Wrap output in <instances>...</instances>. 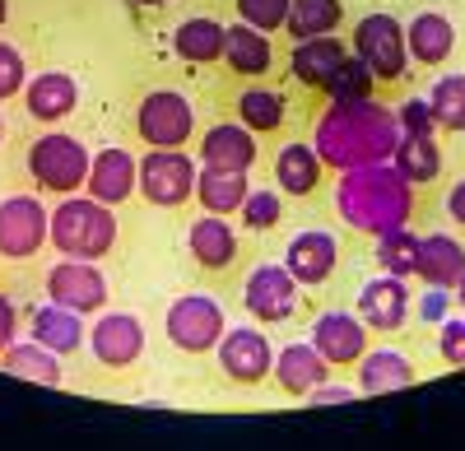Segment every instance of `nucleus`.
Returning a JSON list of instances; mask_svg holds the SVG:
<instances>
[{
    "label": "nucleus",
    "mask_w": 465,
    "mask_h": 451,
    "mask_svg": "<svg viewBox=\"0 0 465 451\" xmlns=\"http://www.w3.org/2000/svg\"><path fill=\"white\" fill-rule=\"evenodd\" d=\"M47 298L80 317H94L107 308V279L98 270V260H74V256H61L56 266L47 270Z\"/></svg>",
    "instance_id": "nucleus-12"
},
{
    "label": "nucleus",
    "mask_w": 465,
    "mask_h": 451,
    "mask_svg": "<svg viewBox=\"0 0 465 451\" xmlns=\"http://www.w3.org/2000/svg\"><path fill=\"white\" fill-rule=\"evenodd\" d=\"M247 191H252L247 172H228V168H201L196 172V201H201L205 214H223V219L238 214Z\"/></svg>",
    "instance_id": "nucleus-30"
},
{
    "label": "nucleus",
    "mask_w": 465,
    "mask_h": 451,
    "mask_svg": "<svg viewBox=\"0 0 465 451\" xmlns=\"http://www.w3.org/2000/svg\"><path fill=\"white\" fill-rule=\"evenodd\" d=\"M419 191L386 163H363V168H344L335 181V205L344 223L363 238H381L391 229H410Z\"/></svg>",
    "instance_id": "nucleus-2"
},
{
    "label": "nucleus",
    "mask_w": 465,
    "mask_h": 451,
    "mask_svg": "<svg viewBox=\"0 0 465 451\" xmlns=\"http://www.w3.org/2000/svg\"><path fill=\"white\" fill-rule=\"evenodd\" d=\"M354 56L372 70L377 84H396L410 65L405 24L396 15H363L354 24Z\"/></svg>",
    "instance_id": "nucleus-6"
},
{
    "label": "nucleus",
    "mask_w": 465,
    "mask_h": 451,
    "mask_svg": "<svg viewBox=\"0 0 465 451\" xmlns=\"http://www.w3.org/2000/svg\"><path fill=\"white\" fill-rule=\"evenodd\" d=\"M15 340H19V308L0 293V354H5Z\"/></svg>",
    "instance_id": "nucleus-43"
},
{
    "label": "nucleus",
    "mask_w": 465,
    "mask_h": 451,
    "mask_svg": "<svg viewBox=\"0 0 465 451\" xmlns=\"http://www.w3.org/2000/svg\"><path fill=\"white\" fill-rule=\"evenodd\" d=\"M410 308H414V298H410V284L401 275H377L359 289V317L368 330L377 335H396L405 321H410Z\"/></svg>",
    "instance_id": "nucleus-16"
},
{
    "label": "nucleus",
    "mask_w": 465,
    "mask_h": 451,
    "mask_svg": "<svg viewBox=\"0 0 465 451\" xmlns=\"http://www.w3.org/2000/svg\"><path fill=\"white\" fill-rule=\"evenodd\" d=\"M135 135L149 149H182L196 135V107L177 89H153L135 107Z\"/></svg>",
    "instance_id": "nucleus-5"
},
{
    "label": "nucleus",
    "mask_w": 465,
    "mask_h": 451,
    "mask_svg": "<svg viewBox=\"0 0 465 451\" xmlns=\"http://www.w3.org/2000/svg\"><path fill=\"white\" fill-rule=\"evenodd\" d=\"M405 47H410V61H419V65H442L456 52V28L447 15L423 10L405 24Z\"/></svg>",
    "instance_id": "nucleus-25"
},
{
    "label": "nucleus",
    "mask_w": 465,
    "mask_h": 451,
    "mask_svg": "<svg viewBox=\"0 0 465 451\" xmlns=\"http://www.w3.org/2000/svg\"><path fill=\"white\" fill-rule=\"evenodd\" d=\"M24 84H28V65H24V56H19L10 43H0V103L19 98Z\"/></svg>",
    "instance_id": "nucleus-40"
},
{
    "label": "nucleus",
    "mask_w": 465,
    "mask_h": 451,
    "mask_svg": "<svg viewBox=\"0 0 465 451\" xmlns=\"http://www.w3.org/2000/svg\"><path fill=\"white\" fill-rule=\"evenodd\" d=\"M223 43H228V28L219 19H210V15L182 19L177 33H173V52L186 65H214V61H223Z\"/></svg>",
    "instance_id": "nucleus-27"
},
{
    "label": "nucleus",
    "mask_w": 465,
    "mask_h": 451,
    "mask_svg": "<svg viewBox=\"0 0 465 451\" xmlns=\"http://www.w3.org/2000/svg\"><path fill=\"white\" fill-rule=\"evenodd\" d=\"M456 303H460V312H465V279L456 284Z\"/></svg>",
    "instance_id": "nucleus-49"
},
{
    "label": "nucleus",
    "mask_w": 465,
    "mask_h": 451,
    "mask_svg": "<svg viewBox=\"0 0 465 451\" xmlns=\"http://www.w3.org/2000/svg\"><path fill=\"white\" fill-rule=\"evenodd\" d=\"M368 326L359 312H344V308H331L312 321V345L322 349V358L331 368H354L363 354H368Z\"/></svg>",
    "instance_id": "nucleus-14"
},
{
    "label": "nucleus",
    "mask_w": 465,
    "mask_h": 451,
    "mask_svg": "<svg viewBox=\"0 0 465 451\" xmlns=\"http://www.w3.org/2000/svg\"><path fill=\"white\" fill-rule=\"evenodd\" d=\"M447 214L456 219V229H465V177L451 186V191H447Z\"/></svg>",
    "instance_id": "nucleus-45"
},
{
    "label": "nucleus",
    "mask_w": 465,
    "mask_h": 451,
    "mask_svg": "<svg viewBox=\"0 0 465 451\" xmlns=\"http://www.w3.org/2000/svg\"><path fill=\"white\" fill-rule=\"evenodd\" d=\"M5 19H10V0H0V28H5Z\"/></svg>",
    "instance_id": "nucleus-48"
},
{
    "label": "nucleus",
    "mask_w": 465,
    "mask_h": 451,
    "mask_svg": "<svg viewBox=\"0 0 465 451\" xmlns=\"http://www.w3.org/2000/svg\"><path fill=\"white\" fill-rule=\"evenodd\" d=\"M322 181H326V159L317 154V144H307V140L280 144V154H275V186L284 196L307 201V196L322 191Z\"/></svg>",
    "instance_id": "nucleus-21"
},
{
    "label": "nucleus",
    "mask_w": 465,
    "mask_h": 451,
    "mask_svg": "<svg viewBox=\"0 0 465 451\" xmlns=\"http://www.w3.org/2000/svg\"><path fill=\"white\" fill-rule=\"evenodd\" d=\"M52 242V214L37 196L0 201V260H33Z\"/></svg>",
    "instance_id": "nucleus-11"
},
{
    "label": "nucleus",
    "mask_w": 465,
    "mask_h": 451,
    "mask_svg": "<svg viewBox=\"0 0 465 451\" xmlns=\"http://www.w3.org/2000/svg\"><path fill=\"white\" fill-rule=\"evenodd\" d=\"M0 372L10 377H24V382H37V387H61V354H52L47 345L37 340H15L5 354H0Z\"/></svg>",
    "instance_id": "nucleus-29"
},
{
    "label": "nucleus",
    "mask_w": 465,
    "mask_h": 451,
    "mask_svg": "<svg viewBox=\"0 0 465 451\" xmlns=\"http://www.w3.org/2000/svg\"><path fill=\"white\" fill-rule=\"evenodd\" d=\"M89 354L103 368H131L144 354V326L131 312H98V321L89 326Z\"/></svg>",
    "instance_id": "nucleus-13"
},
{
    "label": "nucleus",
    "mask_w": 465,
    "mask_h": 451,
    "mask_svg": "<svg viewBox=\"0 0 465 451\" xmlns=\"http://www.w3.org/2000/svg\"><path fill=\"white\" fill-rule=\"evenodd\" d=\"M242 308L261 326H284L302 308V284L289 275V266H270V260H261V266L247 275V284H242Z\"/></svg>",
    "instance_id": "nucleus-10"
},
{
    "label": "nucleus",
    "mask_w": 465,
    "mask_h": 451,
    "mask_svg": "<svg viewBox=\"0 0 465 451\" xmlns=\"http://www.w3.org/2000/svg\"><path fill=\"white\" fill-rule=\"evenodd\" d=\"M223 65L232 74H242V80H261V74H270V65H275V47H270V37L252 24H232L228 28V43H223Z\"/></svg>",
    "instance_id": "nucleus-24"
},
{
    "label": "nucleus",
    "mask_w": 465,
    "mask_h": 451,
    "mask_svg": "<svg viewBox=\"0 0 465 451\" xmlns=\"http://www.w3.org/2000/svg\"><path fill=\"white\" fill-rule=\"evenodd\" d=\"M354 368H359V391L363 396H391V391L414 387V363L396 349H368Z\"/></svg>",
    "instance_id": "nucleus-28"
},
{
    "label": "nucleus",
    "mask_w": 465,
    "mask_h": 451,
    "mask_svg": "<svg viewBox=\"0 0 465 451\" xmlns=\"http://www.w3.org/2000/svg\"><path fill=\"white\" fill-rule=\"evenodd\" d=\"M116 238H122V223H116L112 205L94 201V196H61V205L52 210V247L61 256L74 260H103L112 256Z\"/></svg>",
    "instance_id": "nucleus-3"
},
{
    "label": "nucleus",
    "mask_w": 465,
    "mask_h": 451,
    "mask_svg": "<svg viewBox=\"0 0 465 451\" xmlns=\"http://www.w3.org/2000/svg\"><path fill=\"white\" fill-rule=\"evenodd\" d=\"M414 275L429 284V289H456V284L465 279V247H460L451 233H429V238H419Z\"/></svg>",
    "instance_id": "nucleus-22"
},
{
    "label": "nucleus",
    "mask_w": 465,
    "mask_h": 451,
    "mask_svg": "<svg viewBox=\"0 0 465 451\" xmlns=\"http://www.w3.org/2000/svg\"><path fill=\"white\" fill-rule=\"evenodd\" d=\"M238 219L247 223L252 233L280 229V219H284V201H280V191H270V186H252L247 201H242V210H238Z\"/></svg>",
    "instance_id": "nucleus-38"
},
{
    "label": "nucleus",
    "mask_w": 465,
    "mask_h": 451,
    "mask_svg": "<svg viewBox=\"0 0 465 451\" xmlns=\"http://www.w3.org/2000/svg\"><path fill=\"white\" fill-rule=\"evenodd\" d=\"M429 107L438 117V131H465V74H442L429 93Z\"/></svg>",
    "instance_id": "nucleus-35"
},
{
    "label": "nucleus",
    "mask_w": 465,
    "mask_h": 451,
    "mask_svg": "<svg viewBox=\"0 0 465 451\" xmlns=\"http://www.w3.org/2000/svg\"><path fill=\"white\" fill-rule=\"evenodd\" d=\"M131 5H140V10H159V5H173V0H131Z\"/></svg>",
    "instance_id": "nucleus-47"
},
{
    "label": "nucleus",
    "mask_w": 465,
    "mask_h": 451,
    "mask_svg": "<svg viewBox=\"0 0 465 451\" xmlns=\"http://www.w3.org/2000/svg\"><path fill=\"white\" fill-rule=\"evenodd\" d=\"M344 24V5L340 0H289V37L293 43H302V37H326Z\"/></svg>",
    "instance_id": "nucleus-33"
},
{
    "label": "nucleus",
    "mask_w": 465,
    "mask_h": 451,
    "mask_svg": "<svg viewBox=\"0 0 465 451\" xmlns=\"http://www.w3.org/2000/svg\"><path fill=\"white\" fill-rule=\"evenodd\" d=\"M219 372L232 387H261L275 368V349H270V335L261 330V321H242V326H228L214 345Z\"/></svg>",
    "instance_id": "nucleus-7"
},
{
    "label": "nucleus",
    "mask_w": 465,
    "mask_h": 451,
    "mask_svg": "<svg viewBox=\"0 0 465 451\" xmlns=\"http://www.w3.org/2000/svg\"><path fill=\"white\" fill-rule=\"evenodd\" d=\"M238 19L261 33H280L289 19V0H238Z\"/></svg>",
    "instance_id": "nucleus-39"
},
{
    "label": "nucleus",
    "mask_w": 465,
    "mask_h": 451,
    "mask_svg": "<svg viewBox=\"0 0 465 451\" xmlns=\"http://www.w3.org/2000/svg\"><path fill=\"white\" fill-rule=\"evenodd\" d=\"M331 363L322 358V349L312 340H293L284 349H275V368H270V377H275V387L293 400H307L322 382H331Z\"/></svg>",
    "instance_id": "nucleus-18"
},
{
    "label": "nucleus",
    "mask_w": 465,
    "mask_h": 451,
    "mask_svg": "<svg viewBox=\"0 0 465 451\" xmlns=\"http://www.w3.org/2000/svg\"><path fill=\"white\" fill-rule=\"evenodd\" d=\"M284 117H289L284 93H275V89H242V93H238V122H242L247 131L270 135V131L284 126Z\"/></svg>",
    "instance_id": "nucleus-34"
},
{
    "label": "nucleus",
    "mask_w": 465,
    "mask_h": 451,
    "mask_svg": "<svg viewBox=\"0 0 465 451\" xmlns=\"http://www.w3.org/2000/svg\"><path fill=\"white\" fill-rule=\"evenodd\" d=\"M396 122H401V135H433L438 131V117H433L429 98H405L396 107Z\"/></svg>",
    "instance_id": "nucleus-41"
},
{
    "label": "nucleus",
    "mask_w": 465,
    "mask_h": 451,
    "mask_svg": "<svg viewBox=\"0 0 465 451\" xmlns=\"http://www.w3.org/2000/svg\"><path fill=\"white\" fill-rule=\"evenodd\" d=\"M135 191H140V159L131 154V149L112 144V149H103V154H94L84 196H94V201L116 210V205H126Z\"/></svg>",
    "instance_id": "nucleus-17"
},
{
    "label": "nucleus",
    "mask_w": 465,
    "mask_h": 451,
    "mask_svg": "<svg viewBox=\"0 0 465 451\" xmlns=\"http://www.w3.org/2000/svg\"><path fill=\"white\" fill-rule=\"evenodd\" d=\"M89 163H94V154L84 149V140H74L65 131H43L28 144V154H24V168H28L33 186H37V191H47V196L84 191Z\"/></svg>",
    "instance_id": "nucleus-4"
},
{
    "label": "nucleus",
    "mask_w": 465,
    "mask_h": 451,
    "mask_svg": "<svg viewBox=\"0 0 465 451\" xmlns=\"http://www.w3.org/2000/svg\"><path fill=\"white\" fill-rule=\"evenodd\" d=\"M354 396H359L354 387H326V382H322V387H317L312 396H307V400H312V405H349Z\"/></svg>",
    "instance_id": "nucleus-44"
},
{
    "label": "nucleus",
    "mask_w": 465,
    "mask_h": 451,
    "mask_svg": "<svg viewBox=\"0 0 465 451\" xmlns=\"http://www.w3.org/2000/svg\"><path fill=\"white\" fill-rule=\"evenodd\" d=\"M186 247L201 270H228L238 260V233H232V223L223 214H201L186 233Z\"/></svg>",
    "instance_id": "nucleus-23"
},
{
    "label": "nucleus",
    "mask_w": 465,
    "mask_h": 451,
    "mask_svg": "<svg viewBox=\"0 0 465 451\" xmlns=\"http://www.w3.org/2000/svg\"><path fill=\"white\" fill-rule=\"evenodd\" d=\"M312 144L326 159V168H335V172L363 168V163H386L401 144V122H396V112L381 107L377 98L331 103L317 117Z\"/></svg>",
    "instance_id": "nucleus-1"
},
{
    "label": "nucleus",
    "mask_w": 465,
    "mask_h": 451,
    "mask_svg": "<svg viewBox=\"0 0 465 451\" xmlns=\"http://www.w3.org/2000/svg\"><path fill=\"white\" fill-rule=\"evenodd\" d=\"M335 103H359V98H372V89H377V80H372V70L354 56V52H349L340 65H335V74H331V80L322 84Z\"/></svg>",
    "instance_id": "nucleus-36"
},
{
    "label": "nucleus",
    "mask_w": 465,
    "mask_h": 451,
    "mask_svg": "<svg viewBox=\"0 0 465 451\" xmlns=\"http://www.w3.org/2000/svg\"><path fill=\"white\" fill-rule=\"evenodd\" d=\"M24 107H28V117L37 126H56L65 122L74 107H80V84H74V74L65 70H43V74H33V80L24 84Z\"/></svg>",
    "instance_id": "nucleus-19"
},
{
    "label": "nucleus",
    "mask_w": 465,
    "mask_h": 451,
    "mask_svg": "<svg viewBox=\"0 0 465 451\" xmlns=\"http://www.w3.org/2000/svg\"><path fill=\"white\" fill-rule=\"evenodd\" d=\"M414 260H419V238H414L410 229H391V233L377 238V266H381L386 275L410 279V275H414Z\"/></svg>",
    "instance_id": "nucleus-37"
},
{
    "label": "nucleus",
    "mask_w": 465,
    "mask_h": 451,
    "mask_svg": "<svg viewBox=\"0 0 465 451\" xmlns=\"http://www.w3.org/2000/svg\"><path fill=\"white\" fill-rule=\"evenodd\" d=\"M344 56H349V52H344V43H340L335 33H326V37H302V43H293L289 70H293V80H298V84L322 89Z\"/></svg>",
    "instance_id": "nucleus-26"
},
{
    "label": "nucleus",
    "mask_w": 465,
    "mask_h": 451,
    "mask_svg": "<svg viewBox=\"0 0 465 451\" xmlns=\"http://www.w3.org/2000/svg\"><path fill=\"white\" fill-rule=\"evenodd\" d=\"M391 168L414 186V191H423V186H433L442 177V149L433 144V135H401Z\"/></svg>",
    "instance_id": "nucleus-31"
},
{
    "label": "nucleus",
    "mask_w": 465,
    "mask_h": 451,
    "mask_svg": "<svg viewBox=\"0 0 465 451\" xmlns=\"http://www.w3.org/2000/svg\"><path fill=\"white\" fill-rule=\"evenodd\" d=\"M163 330H168L173 349L210 354L219 345V335L228 330V317H223V308L214 303L210 293H182L177 303L168 308V317H163Z\"/></svg>",
    "instance_id": "nucleus-9"
},
{
    "label": "nucleus",
    "mask_w": 465,
    "mask_h": 451,
    "mask_svg": "<svg viewBox=\"0 0 465 451\" xmlns=\"http://www.w3.org/2000/svg\"><path fill=\"white\" fill-rule=\"evenodd\" d=\"M442 308H447V289H433V293L419 303V317H423V321H438V317H442Z\"/></svg>",
    "instance_id": "nucleus-46"
},
{
    "label": "nucleus",
    "mask_w": 465,
    "mask_h": 451,
    "mask_svg": "<svg viewBox=\"0 0 465 451\" xmlns=\"http://www.w3.org/2000/svg\"><path fill=\"white\" fill-rule=\"evenodd\" d=\"M284 266L302 289H322L335 270H340V242L326 229H302L289 238L284 247Z\"/></svg>",
    "instance_id": "nucleus-15"
},
{
    "label": "nucleus",
    "mask_w": 465,
    "mask_h": 451,
    "mask_svg": "<svg viewBox=\"0 0 465 451\" xmlns=\"http://www.w3.org/2000/svg\"><path fill=\"white\" fill-rule=\"evenodd\" d=\"M33 340L65 358L74 349H84V321H80V312H70L61 303H47V308L33 312Z\"/></svg>",
    "instance_id": "nucleus-32"
},
{
    "label": "nucleus",
    "mask_w": 465,
    "mask_h": 451,
    "mask_svg": "<svg viewBox=\"0 0 465 451\" xmlns=\"http://www.w3.org/2000/svg\"><path fill=\"white\" fill-rule=\"evenodd\" d=\"M0 140H5V117H0Z\"/></svg>",
    "instance_id": "nucleus-50"
},
{
    "label": "nucleus",
    "mask_w": 465,
    "mask_h": 451,
    "mask_svg": "<svg viewBox=\"0 0 465 451\" xmlns=\"http://www.w3.org/2000/svg\"><path fill=\"white\" fill-rule=\"evenodd\" d=\"M196 159L186 149H149L140 159V196L159 210H182L196 196Z\"/></svg>",
    "instance_id": "nucleus-8"
},
{
    "label": "nucleus",
    "mask_w": 465,
    "mask_h": 451,
    "mask_svg": "<svg viewBox=\"0 0 465 451\" xmlns=\"http://www.w3.org/2000/svg\"><path fill=\"white\" fill-rule=\"evenodd\" d=\"M438 354H442V363L465 368V312L442 321V330H438Z\"/></svg>",
    "instance_id": "nucleus-42"
},
{
    "label": "nucleus",
    "mask_w": 465,
    "mask_h": 451,
    "mask_svg": "<svg viewBox=\"0 0 465 451\" xmlns=\"http://www.w3.org/2000/svg\"><path fill=\"white\" fill-rule=\"evenodd\" d=\"M261 159L256 131H247L242 122H214L201 135V168H228V172H252V163Z\"/></svg>",
    "instance_id": "nucleus-20"
}]
</instances>
